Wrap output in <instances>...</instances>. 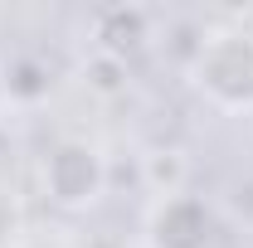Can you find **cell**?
<instances>
[{
	"label": "cell",
	"mask_w": 253,
	"mask_h": 248,
	"mask_svg": "<svg viewBox=\"0 0 253 248\" xmlns=\"http://www.w3.org/2000/svg\"><path fill=\"white\" fill-rule=\"evenodd\" d=\"M214 239V214L200 195H161L151 219H146V248H210Z\"/></svg>",
	"instance_id": "3957f363"
},
{
	"label": "cell",
	"mask_w": 253,
	"mask_h": 248,
	"mask_svg": "<svg viewBox=\"0 0 253 248\" xmlns=\"http://www.w3.org/2000/svg\"><path fill=\"white\" fill-rule=\"evenodd\" d=\"M146 175L161 185V195H180V180H185V161H180V151L146 156Z\"/></svg>",
	"instance_id": "8992f818"
},
{
	"label": "cell",
	"mask_w": 253,
	"mask_h": 248,
	"mask_svg": "<svg viewBox=\"0 0 253 248\" xmlns=\"http://www.w3.org/2000/svg\"><path fill=\"white\" fill-rule=\"evenodd\" d=\"M107 190V161L93 141L83 136H63L54 151L44 156V195L49 205H59L68 214L93 209Z\"/></svg>",
	"instance_id": "7a4b0ae2"
},
{
	"label": "cell",
	"mask_w": 253,
	"mask_h": 248,
	"mask_svg": "<svg viewBox=\"0 0 253 248\" xmlns=\"http://www.w3.org/2000/svg\"><path fill=\"white\" fill-rule=\"evenodd\" d=\"M83 78H88V83H93L97 93H122L126 88V63H117V59H102V54H93V63H88V68H83Z\"/></svg>",
	"instance_id": "52a82bcc"
},
{
	"label": "cell",
	"mask_w": 253,
	"mask_h": 248,
	"mask_svg": "<svg viewBox=\"0 0 253 248\" xmlns=\"http://www.w3.org/2000/svg\"><path fill=\"white\" fill-rule=\"evenodd\" d=\"M190 88L219 112H253V30H210L185 63Z\"/></svg>",
	"instance_id": "6da1fadb"
},
{
	"label": "cell",
	"mask_w": 253,
	"mask_h": 248,
	"mask_svg": "<svg viewBox=\"0 0 253 248\" xmlns=\"http://www.w3.org/2000/svg\"><path fill=\"white\" fill-rule=\"evenodd\" d=\"M0 112H5V88H0Z\"/></svg>",
	"instance_id": "ba28073f"
},
{
	"label": "cell",
	"mask_w": 253,
	"mask_h": 248,
	"mask_svg": "<svg viewBox=\"0 0 253 248\" xmlns=\"http://www.w3.org/2000/svg\"><path fill=\"white\" fill-rule=\"evenodd\" d=\"M93 44L102 59L131 63L151 44V10H141V5H102L93 15Z\"/></svg>",
	"instance_id": "277c9868"
},
{
	"label": "cell",
	"mask_w": 253,
	"mask_h": 248,
	"mask_svg": "<svg viewBox=\"0 0 253 248\" xmlns=\"http://www.w3.org/2000/svg\"><path fill=\"white\" fill-rule=\"evenodd\" d=\"M49 68L30 54H20V59L5 63V73H0V88H5V102H39V97L49 93Z\"/></svg>",
	"instance_id": "5b68a950"
}]
</instances>
